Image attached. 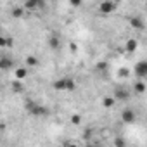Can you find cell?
<instances>
[{
    "mask_svg": "<svg viewBox=\"0 0 147 147\" xmlns=\"http://www.w3.org/2000/svg\"><path fill=\"white\" fill-rule=\"evenodd\" d=\"M113 97H114L116 100L125 102V100H128V99H130V92H128V88H125V87H118V88L114 90Z\"/></svg>",
    "mask_w": 147,
    "mask_h": 147,
    "instance_id": "obj_4",
    "label": "cell"
},
{
    "mask_svg": "<svg viewBox=\"0 0 147 147\" xmlns=\"http://www.w3.org/2000/svg\"><path fill=\"white\" fill-rule=\"evenodd\" d=\"M71 5H73V7H80V5H82V2H78V0H73Z\"/></svg>",
    "mask_w": 147,
    "mask_h": 147,
    "instance_id": "obj_22",
    "label": "cell"
},
{
    "mask_svg": "<svg viewBox=\"0 0 147 147\" xmlns=\"http://www.w3.org/2000/svg\"><path fill=\"white\" fill-rule=\"evenodd\" d=\"M75 87H76L75 82H73L71 78H67V90H69V92H71V90H75Z\"/></svg>",
    "mask_w": 147,
    "mask_h": 147,
    "instance_id": "obj_21",
    "label": "cell"
},
{
    "mask_svg": "<svg viewBox=\"0 0 147 147\" xmlns=\"http://www.w3.org/2000/svg\"><path fill=\"white\" fill-rule=\"evenodd\" d=\"M114 104H116V99H114L113 95H106V97H102V106H104L106 109H111Z\"/></svg>",
    "mask_w": 147,
    "mask_h": 147,
    "instance_id": "obj_9",
    "label": "cell"
},
{
    "mask_svg": "<svg viewBox=\"0 0 147 147\" xmlns=\"http://www.w3.org/2000/svg\"><path fill=\"white\" fill-rule=\"evenodd\" d=\"M119 76H128V71L126 69H119Z\"/></svg>",
    "mask_w": 147,
    "mask_h": 147,
    "instance_id": "obj_23",
    "label": "cell"
},
{
    "mask_svg": "<svg viewBox=\"0 0 147 147\" xmlns=\"http://www.w3.org/2000/svg\"><path fill=\"white\" fill-rule=\"evenodd\" d=\"M137 119V114H135V111L133 109H123L121 111V121L125 123V125H130V123H133Z\"/></svg>",
    "mask_w": 147,
    "mask_h": 147,
    "instance_id": "obj_3",
    "label": "cell"
},
{
    "mask_svg": "<svg viewBox=\"0 0 147 147\" xmlns=\"http://www.w3.org/2000/svg\"><path fill=\"white\" fill-rule=\"evenodd\" d=\"M28 69L30 67H18V69H14V76H16L18 82H23L24 78H28Z\"/></svg>",
    "mask_w": 147,
    "mask_h": 147,
    "instance_id": "obj_7",
    "label": "cell"
},
{
    "mask_svg": "<svg viewBox=\"0 0 147 147\" xmlns=\"http://www.w3.org/2000/svg\"><path fill=\"white\" fill-rule=\"evenodd\" d=\"M82 123V116L80 114H73L71 116V125H80Z\"/></svg>",
    "mask_w": 147,
    "mask_h": 147,
    "instance_id": "obj_18",
    "label": "cell"
},
{
    "mask_svg": "<svg viewBox=\"0 0 147 147\" xmlns=\"http://www.w3.org/2000/svg\"><path fill=\"white\" fill-rule=\"evenodd\" d=\"M95 67H97L99 71H104V69L107 67V62H97V64H95Z\"/></svg>",
    "mask_w": 147,
    "mask_h": 147,
    "instance_id": "obj_20",
    "label": "cell"
},
{
    "mask_svg": "<svg viewBox=\"0 0 147 147\" xmlns=\"http://www.w3.org/2000/svg\"><path fill=\"white\" fill-rule=\"evenodd\" d=\"M114 145H116V147H126V140H125L123 137H116V138H114Z\"/></svg>",
    "mask_w": 147,
    "mask_h": 147,
    "instance_id": "obj_17",
    "label": "cell"
},
{
    "mask_svg": "<svg viewBox=\"0 0 147 147\" xmlns=\"http://www.w3.org/2000/svg\"><path fill=\"white\" fill-rule=\"evenodd\" d=\"M133 75L142 80V78H147V61H138L135 66H133Z\"/></svg>",
    "mask_w": 147,
    "mask_h": 147,
    "instance_id": "obj_1",
    "label": "cell"
},
{
    "mask_svg": "<svg viewBox=\"0 0 147 147\" xmlns=\"http://www.w3.org/2000/svg\"><path fill=\"white\" fill-rule=\"evenodd\" d=\"M23 14H24V7H14L12 9V16L14 18H21Z\"/></svg>",
    "mask_w": 147,
    "mask_h": 147,
    "instance_id": "obj_15",
    "label": "cell"
},
{
    "mask_svg": "<svg viewBox=\"0 0 147 147\" xmlns=\"http://www.w3.org/2000/svg\"><path fill=\"white\" fill-rule=\"evenodd\" d=\"M145 9H147V2H145Z\"/></svg>",
    "mask_w": 147,
    "mask_h": 147,
    "instance_id": "obj_26",
    "label": "cell"
},
{
    "mask_svg": "<svg viewBox=\"0 0 147 147\" xmlns=\"http://www.w3.org/2000/svg\"><path fill=\"white\" fill-rule=\"evenodd\" d=\"M137 49H138V42H137L135 38H130V40L125 42V50H126L128 54H133Z\"/></svg>",
    "mask_w": 147,
    "mask_h": 147,
    "instance_id": "obj_6",
    "label": "cell"
},
{
    "mask_svg": "<svg viewBox=\"0 0 147 147\" xmlns=\"http://www.w3.org/2000/svg\"><path fill=\"white\" fill-rule=\"evenodd\" d=\"M43 4L42 2H36V0H28V2H24V9H28V11H33V9H38V7H42Z\"/></svg>",
    "mask_w": 147,
    "mask_h": 147,
    "instance_id": "obj_10",
    "label": "cell"
},
{
    "mask_svg": "<svg viewBox=\"0 0 147 147\" xmlns=\"http://www.w3.org/2000/svg\"><path fill=\"white\" fill-rule=\"evenodd\" d=\"M116 7H118L116 2L106 0V2H100V4H99V12H100V14H111V12H114Z\"/></svg>",
    "mask_w": 147,
    "mask_h": 147,
    "instance_id": "obj_2",
    "label": "cell"
},
{
    "mask_svg": "<svg viewBox=\"0 0 147 147\" xmlns=\"http://www.w3.org/2000/svg\"><path fill=\"white\" fill-rule=\"evenodd\" d=\"M38 64V59L35 57V55H28L26 57V66L28 67H33V66H36Z\"/></svg>",
    "mask_w": 147,
    "mask_h": 147,
    "instance_id": "obj_14",
    "label": "cell"
},
{
    "mask_svg": "<svg viewBox=\"0 0 147 147\" xmlns=\"http://www.w3.org/2000/svg\"><path fill=\"white\" fill-rule=\"evenodd\" d=\"M50 47H52V49H57V47H59V38H57V36H52V38H50Z\"/></svg>",
    "mask_w": 147,
    "mask_h": 147,
    "instance_id": "obj_19",
    "label": "cell"
},
{
    "mask_svg": "<svg viewBox=\"0 0 147 147\" xmlns=\"http://www.w3.org/2000/svg\"><path fill=\"white\" fill-rule=\"evenodd\" d=\"M133 90H135L137 94H144V92L147 90V87H145V83H144V82H137V83L133 85Z\"/></svg>",
    "mask_w": 147,
    "mask_h": 147,
    "instance_id": "obj_12",
    "label": "cell"
},
{
    "mask_svg": "<svg viewBox=\"0 0 147 147\" xmlns=\"http://www.w3.org/2000/svg\"><path fill=\"white\" fill-rule=\"evenodd\" d=\"M54 90H67V78H61V80H55L52 83Z\"/></svg>",
    "mask_w": 147,
    "mask_h": 147,
    "instance_id": "obj_8",
    "label": "cell"
},
{
    "mask_svg": "<svg viewBox=\"0 0 147 147\" xmlns=\"http://www.w3.org/2000/svg\"><path fill=\"white\" fill-rule=\"evenodd\" d=\"M30 109H31L33 114H45L47 113L45 107H40V106H35V104H30Z\"/></svg>",
    "mask_w": 147,
    "mask_h": 147,
    "instance_id": "obj_13",
    "label": "cell"
},
{
    "mask_svg": "<svg viewBox=\"0 0 147 147\" xmlns=\"http://www.w3.org/2000/svg\"><path fill=\"white\" fill-rule=\"evenodd\" d=\"M12 92H16V94H19V92H23V83L16 80V82L12 83Z\"/></svg>",
    "mask_w": 147,
    "mask_h": 147,
    "instance_id": "obj_16",
    "label": "cell"
},
{
    "mask_svg": "<svg viewBox=\"0 0 147 147\" xmlns=\"http://www.w3.org/2000/svg\"><path fill=\"white\" fill-rule=\"evenodd\" d=\"M12 67H14V61H12L11 57H7V55H2V57H0V69L9 71V69H12Z\"/></svg>",
    "mask_w": 147,
    "mask_h": 147,
    "instance_id": "obj_5",
    "label": "cell"
},
{
    "mask_svg": "<svg viewBox=\"0 0 147 147\" xmlns=\"http://www.w3.org/2000/svg\"><path fill=\"white\" fill-rule=\"evenodd\" d=\"M67 147H78V145H75V144H67Z\"/></svg>",
    "mask_w": 147,
    "mask_h": 147,
    "instance_id": "obj_25",
    "label": "cell"
},
{
    "mask_svg": "<svg viewBox=\"0 0 147 147\" xmlns=\"http://www.w3.org/2000/svg\"><path fill=\"white\" fill-rule=\"evenodd\" d=\"M130 23H131L133 28H137V30H144V21H142L140 18H131Z\"/></svg>",
    "mask_w": 147,
    "mask_h": 147,
    "instance_id": "obj_11",
    "label": "cell"
},
{
    "mask_svg": "<svg viewBox=\"0 0 147 147\" xmlns=\"http://www.w3.org/2000/svg\"><path fill=\"white\" fill-rule=\"evenodd\" d=\"M87 147H99V145H97V144H88Z\"/></svg>",
    "mask_w": 147,
    "mask_h": 147,
    "instance_id": "obj_24",
    "label": "cell"
}]
</instances>
